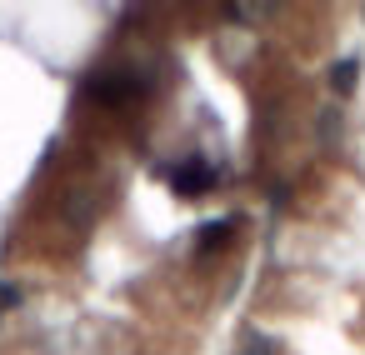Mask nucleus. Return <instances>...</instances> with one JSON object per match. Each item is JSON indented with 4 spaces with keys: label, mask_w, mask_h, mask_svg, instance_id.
I'll list each match as a JSON object with an SVG mask.
<instances>
[{
    "label": "nucleus",
    "mask_w": 365,
    "mask_h": 355,
    "mask_svg": "<svg viewBox=\"0 0 365 355\" xmlns=\"http://www.w3.org/2000/svg\"><path fill=\"white\" fill-rule=\"evenodd\" d=\"M325 81H330V91H335L340 101H345V96H355V86H360V56H340V61L330 66V76H325Z\"/></svg>",
    "instance_id": "obj_1"
},
{
    "label": "nucleus",
    "mask_w": 365,
    "mask_h": 355,
    "mask_svg": "<svg viewBox=\"0 0 365 355\" xmlns=\"http://www.w3.org/2000/svg\"><path fill=\"white\" fill-rule=\"evenodd\" d=\"M340 106H320L315 110V140H320V150H340Z\"/></svg>",
    "instance_id": "obj_2"
},
{
    "label": "nucleus",
    "mask_w": 365,
    "mask_h": 355,
    "mask_svg": "<svg viewBox=\"0 0 365 355\" xmlns=\"http://www.w3.org/2000/svg\"><path fill=\"white\" fill-rule=\"evenodd\" d=\"M230 230H235V220H230V215H225V220H205V225H200V235H195V255L220 250V245L230 240Z\"/></svg>",
    "instance_id": "obj_3"
},
{
    "label": "nucleus",
    "mask_w": 365,
    "mask_h": 355,
    "mask_svg": "<svg viewBox=\"0 0 365 355\" xmlns=\"http://www.w3.org/2000/svg\"><path fill=\"white\" fill-rule=\"evenodd\" d=\"M240 355H275V340L265 330H245V350Z\"/></svg>",
    "instance_id": "obj_4"
},
{
    "label": "nucleus",
    "mask_w": 365,
    "mask_h": 355,
    "mask_svg": "<svg viewBox=\"0 0 365 355\" xmlns=\"http://www.w3.org/2000/svg\"><path fill=\"white\" fill-rule=\"evenodd\" d=\"M0 305H21V285H0Z\"/></svg>",
    "instance_id": "obj_5"
}]
</instances>
